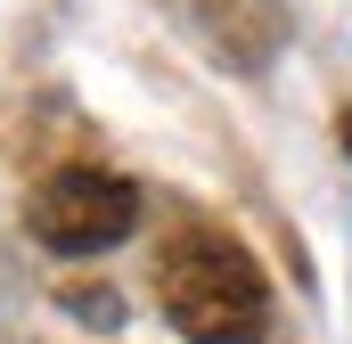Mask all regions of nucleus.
<instances>
[{"mask_svg": "<svg viewBox=\"0 0 352 344\" xmlns=\"http://www.w3.org/2000/svg\"><path fill=\"white\" fill-rule=\"evenodd\" d=\"M344 156H352V115H344Z\"/></svg>", "mask_w": 352, "mask_h": 344, "instance_id": "20e7f679", "label": "nucleus"}, {"mask_svg": "<svg viewBox=\"0 0 352 344\" xmlns=\"http://www.w3.org/2000/svg\"><path fill=\"white\" fill-rule=\"evenodd\" d=\"M140 222V189L131 180H115V172H50L41 189H33V205H25V230L50 246V255H98V246H115L123 230Z\"/></svg>", "mask_w": 352, "mask_h": 344, "instance_id": "f03ea898", "label": "nucleus"}, {"mask_svg": "<svg viewBox=\"0 0 352 344\" xmlns=\"http://www.w3.org/2000/svg\"><path fill=\"white\" fill-rule=\"evenodd\" d=\"M156 303L188 344H263L270 328V287L254 255L221 230H180L156 262Z\"/></svg>", "mask_w": 352, "mask_h": 344, "instance_id": "f257e3e1", "label": "nucleus"}, {"mask_svg": "<svg viewBox=\"0 0 352 344\" xmlns=\"http://www.w3.org/2000/svg\"><path fill=\"white\" fill-rule=\"evenodd\" d=\"M58 303H66L82 328H115V320H123V295H115V287H66Z\"/></svg>", "mask_w": 352, "mask_h": 344, "instance_id": "7ed1b4c3", "label": "nucleus"}]
</instances>
